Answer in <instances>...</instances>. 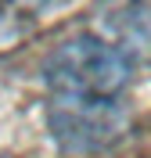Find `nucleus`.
<instances>
[{
    "label": "nucleus",
    "mask_w": 151,
    "mask_h": 158,
    "mask_svg": "<svg viewBox=\"0 0 151 158\" xmlns=\"http://www.w3.org/2000/svg\"><path fill=\"white\" fill-rule=\"evenodd\" d=\"M47 126L65 151H101L126 129L133 61L97 32H79L43 65Z\"/></svg>",
    "instance_id": "obj_1"
},
{
    "label": "nucleus",
    "mask_w": 151,
    "mask_h": 158,
    "mask_svg": "<svg viewBox=\"0 0 151 158\" xmlns=\"http://www.w3.org/2000/svg\"><path fill=\"white\" fill-rule=\"evenodd\" d=\"M97 36H104L111 47H119L133 65L137 61H151V7L148 4L115 7L108 18L101 22Z\"/></svg>",
    "instance_id": "obj_2"
}]
</instances>
